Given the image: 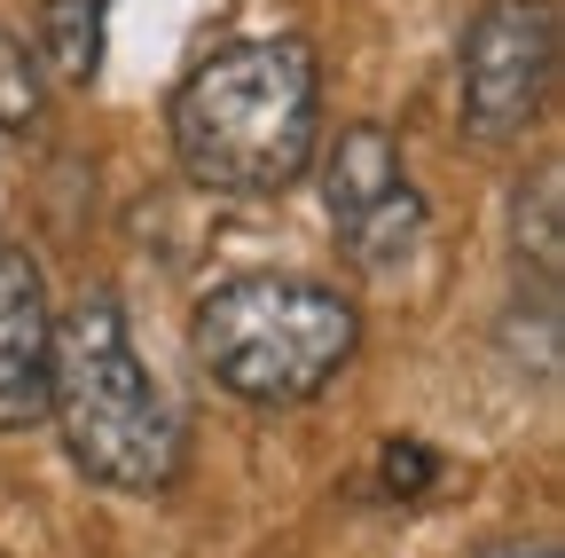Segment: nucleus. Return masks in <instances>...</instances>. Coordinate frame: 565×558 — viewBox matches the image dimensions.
<instances>
[{
  "label": "nucleus",
  "instance_id": "nucleus-1",
  "mask_svg": "<svg viewBox=\"0 0 565 558\" xmlns=\"http://www.w3.org/2000/svg\"><path fill=\"white\" fill-rule=\"evenodd\" d=\"M322 72L307 40H236L173 87V150L221 197H275L315 166Z\"/></svg>",
  "mask_w": 565,
  "mask_h": 558
},
{
  "label": "nucleus",
  "instance_id": "nucleus-2",
  "mask_svg": "<svg viewBox=\"0 0 565 558\" xmlns=\"http://www.w3.org/2000/svg\"><path fill=\"white\" fill-rule=\"evenodd\" d=\"M47 417L63 425V449L95 487L118 496H158L181 480L189 433L150 362L134 355V330L110 299H79L55 323V362H47Z\"/></svg>",
  "mask_w": 565,
  "mask_h": 558
},
{
  "label": "nucleus",
  "instance_id": "nucleus-3",
  "mask_svg": "<svg viewBox=\"0 0 565 558\" xmlns=\"http://www.w3.org/2000/svg\"><path fill=\"white\" fill-rule=\"evenodd\" d=\"M189 338L212 386H228L252 409H291L353 362L362 315L338 284H315V275H228L221 292L196 299Z\"/></svg>",
  "mask_w": 565,
  "mask_h": 558
},
{
  "label": "nucleus",
  "instance_id": "nucleus-4",
  "mask_svg": "<svg viewBox=\"0 0 565 558\" xmlns=\"http://www.w3.org/2000/svg\"><path fill=\"white\" fill-rule=\"evenodd\" d=\"M557 80V9L550 0H487L456 55V110L471 143H519Z\"/></svg>",
  "mask_w": 565,
  "mask_h": 558
},
{
  "label": "nucleus",
  "instance_id": "nucleus-5",
  "mask_svg": "<svg viewBox=\"0 0 565 558\" xmlns=\"http://www.w3.org/2000/svg\"><path fill=\"white\" fill-rule=\"evenodd\" d=\"M322 204L330 236L362 267H401L424 244V197L401 166V143L385 126H345L322 158Z\"/></svg>",
  "mask_w": 565,
  "mask_h": 558
},
{
  "label": "nucleus",
  "instance_id": "nucleus-6",
  "mask_svg": "<svg viewBox=\"0 0 565 558\" xmlns=\"http://www.w3.org/2000/svg\"><path fill=\"white\" fill-rule=\"evenodd\" d=\"M47 362H55L47 275L24 244L0 236V433H24L47 417Z\"/></svg>",
  "mask_w": 565,
  "mask_h": 558
},
{
  "label": "nucleus",
  "instance_id": "nucleus-7",
  "mask_svg": "<svg viewBox=\"0 0 565 558\" xmlns=\"http://www.w3.org/2000/svg\"><path fill=\"white\" fill-rule=\"evenodd\" d=\"M103 24H110V0H40V72H55L63 87H79L103 72Z\"/></svg>",
  "mask_w": 565,
  "mask_h": 558
},
{
  "label": "nucleus",
  "instance_id": "nucleus-8",
  "mask_svg": "<svg viewBox=\"0 0 565 558\" xmlns=\"http://www.w3.org/2000/svg\"><path fill=\"white\" fill-rule=\"evenodd\" d=\"M47 110V72H40V55L0 24V126H32Z\"/></svg>",
  "mask_w": 565,
  "mask_h": 558
},
{
  "label": "nucleus",
  "instance_id": "nucleus-9",
  "mask_svg": "<svg viewBox=\"0 0 565 558\" xmlns=\"http://www.w3.org/2000/svg\"><path fill=\"white\" fill-rule=\"evenodd\" d=\"M479 558H557L550 543H494V550H479Z\"/></svg>",
  "mask_w": 565,
  "mask_h": 558
}]
</instances>
